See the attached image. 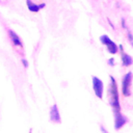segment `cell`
Wrapping results in <instances>:
<instances>
[{
    "instance_id": "obj_1",
    "label": "cell",
    "mask_w": 133,
    "mask_h": 133,
    "mask_svg": "<svg viewBox=\"0 0 133 133\" xmlns=\"http://www.w3.org/2000/svg\"><path fill=\"white\" fill-rule=\"evenodd\" d=\"M109 91H110V105L112 107L113 113L121 112V105H119V98H118V89H117V85H116L115 79L112 76H110V87H109Z\"/></svg>"
},
{
    "instance_id": "obj_2",
    "label": "cell",
    "mask_w": 133,
    "mask_h": 133,
    "mask_svg": "<svg viewBox=\"0 0 133 133\" xmlns=\"http://www.w3.org/2000/svg\"><path fill=\"white\" fill-rule=\"evenodd\" d=\"M131 81H132V73L129 72L127 73L122 81V92L125 97L130 96V85H131Z\"/></svg>"
},
{
    "instance_id": "obj_3",
    "label": "cell",
    "mask_w": 133,
    "mask_h": 133,
    "mask_svg": "<svg viewBox=\"0 0 133 133\" xmlns=\"http://www.w3.org/2000/svg\"><path fill=\"white\" fill-rule=\"evenodd\" d=\"M92 88H94L95 95H96L99 99H102V98H103L104 85H103L102 80H100V79H99L98 77H96V76L92 77Z\"/></svg>"
},
{
    "instance_id": "obj_4",
    "label": "cell",
    "mask_w": 133,
    "mask_h": 133,
    "mask_svg": "<svg viewBox=\"0 0 133 133\" xmlns=\"http://www.w3.org/2000/svg\"><path fill=\"white\" fill-rule=\"evenodd\" d=\"M100 41L103 45H105L107 47V50L109 53L111 54H115L117 52V46L107 36V35H101L100 36Z\"/></svg>"
},
{
    "instance_id": "obj_5",
    "label": "cell",
    "mask_w": 133,
    "mask_h": 133,
    "mask_svg": "<svg viewBox=\"0 0 133 133\" xmlns=\"http://www.w3.org/2000/svg\"><path fill=\"white\" fill-rule=\"evenodd\" d=\"M127 118L126 116H124L121 112H117V113H114V128L116 130L121 129L126 123H127Z\"/></svg>"
},
{
    "instance_id": "obj_6",
    "label": "cell",
    "mask_w": 133,
    "mask_h": 133,
    "mask_svg": "<svg viewBox=\"0 0 133 133\" xmlns=\"http://www.w3.org/2000/svg\"><path fill=\"white\" fill-rule=\"evenodd\" d=\"M50 119L53 123H60V114L56 104H54L50 109Z\"/></svg>"
},
{
    "instance_id": "obj_7",
    "label": "cell",
    "mask_w": 133,
    "mask_h": 133,
    "mask_svg": "<svg viewBox=\"0 0 133 133\" xmlns=\"http://www.w3.org/2000/svg\"><path fill=\"white\" fill-rule=\"evenodd\" d=\"M26 4H27L28 9H29L30 11H32V12H37L39 9H42V8H44V7L46 6V4H45V3L34 4L31 0H26Z\"/></svg>"
},
{
    "instance_id": "obj_8",
    "label": "cell",
    "mask_w": 133,
    "mask_h": 133,
    "mask_svg": "<svg viewBox=\"0 0 133 133\" xmlns=\"http://www.w3.org/2000/svg\"><path fill=\"white\" fill-rule=\"evenodd\" d=\"M8 34H9V36H10V38H11V42H12V44H14L15 46H19V47H22V46H23V44H22L20 37L17 35V33H16L15 31H12V30L9 29V30H8Z\"/></svg>"
},
{
    "instance_id": "obj_9",
    "label": "cell",
    "mask_w": 133,
    "mask_h": 133,
    "mask_svg": "<svg viewBox=\"0 0 133 133\" xmlns=\"http://www.w3.org/2000/svg\"><path fill=\"white\" fill-rule=\"evenodd\" d=\"M132 62H133L132 57L129 54H126V53L122 54V63H123L124 66H129V65L132 64Z\"/></svg>"
},
{
    "instance_id": "obj_10",
    "label": "cell",
    "mask_w": 133,
    "mask_h": 133,
    "mask_svg": "<svg viewBox=\"0 0 133 133\" xmlns=\"http://www.w3.org/2000/svg\"><path fill=\"white\" fill-rule=\"evenodd\" d=\"M21 61H22V63L24 64V66H25V68H27V66H28V62H27V60H26V59H24V58H23V59H21Z\"/></svg>"
},
{
    "instance_id": "obj_11",
    "label": "cell",
    "mask_w": 133,
    "mask_h": 133,
    "mask_svg": "<svg viewBox=\"0 0 133 133\" xmlns=\"http://www.w3.org/2000/svg\"><path fill=\"white\" fill-rule=\"evenodd\" d=\"M108 64L113 65V64H114V59H113V58H110V59L108 60Z\"/></svg>"
}]
</instances>
